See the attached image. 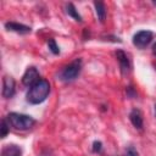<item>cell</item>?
I'll list each match as a JSON object with an SVG mask.
<instances>
[{
  "instance_id": "obj_1",
  "label": "cell",
  "mask_w": 156,
  "mask_h": 156,
  "mask_svg": "<svg viewBox=\"0 0 156 156\" xmlns=\"http://www.w3.org/2000/svg\"><path fill=\"white\" fill-rule=\"evenodd\" d=\"M50 93V84L46 79H39L35 84H33L27 93V101L29 104L37 105L43 102Z\"/></svg>"
},
{
  "instance_id": "obj_2",
  "label": "cell",
  "mask_w": 156,
  "mask_h": 156,
  "mask_svg": "<svg viewBox=\"0 0 156 156\" xmlns=\"http://www.w3.org/2000/svg\"><path fill=\"white\" fill-rule=\"evenodd\" d=\"M6 119L9 121L10 126L17 130H28L35 124V119L33 117L17 112H10Z\"/></svg>"
},
{
  "instance_id": "obj_3",
  "label": "cell",
  "mask_w": 156,
  "mask_h": 156,
  "mask_svg": "<svg viewBox=\"0 0 156 156\" xmlns=\"http://www.w3.org/2000/svg\"><path fill=\"white\" fill-rule=\"evenodd\" d=\"M80 69H82V60L76 58L74 61H72L69 65L65 66L60 71V73H58L60 79L63 82H72L79 76Z\"/></svg>"
},
{
  "instance_id": "obj_4",
  "label": "cell",
  "mask_w": 156,
  "mask_h": 156,
  "mask_svg": "<svg viewBox=\"0 0 156 156\" xmlns=\"http://www.w3.org/2000/svg\"><path fill=\"white\" fill-rule=\"evenodd\" d=\"M152 38H154V33L151 30H140L134 34L133 44L139 49H144L150 44Z\"/></svg>"
},
{
  "instance_id": "obj_5",
  "label": "cell",
  "mask_w": 156,
  "mask_h": 156,
  "mask_svg": "<svg viewBox=\"0 0 156 156\" xmlns=\"http://www.w3.org/2000/svg\"><path fill=\"white\" fill-rule=\"evenodd\" d=\"M39 80V72H38V69L35 68V67H28L27 68V71L24 72V74H23V77H22V83H23V85H26V87H32L33 84H35Z\"/></svg>"
},
{
  "instance_id": "obj_6",
  "label": "cell",
  "mask_w": 156,
  "mask_h": 156,
  "mask_svg": "<svg viewBox=\"0 0 156 156\" xmlns=\"http://www.w3.org/2000/svg\"><path fill=\"white\" fill-rule=\"evenodd\" d=\"M15 94V80L10 76H5L2 79V96L5 99L12 98Z\"/></svg>"
},
{
  "instance_id": "obj_7",
  "label": "cell",
  "mask_w": 156,
  "mask_h": 156,
  "mask_svg": "<svg viewBox=\"0 0 156 156\" xmlns=\"http://www.w3.org/2000/svg\"><path fill=\"white\" fill-rule=\"evenodd\" d=\"M5 28L7 30L16 32V33H20V34L30 33V27H28L26 24H22V23H17V22H6L5 23Z\"/></svg>"
},
{
  "instance_id": "obj_8",
  "label": "cell",
  "mask_w": 156,
  "mask_h": 156,
  "mask_svg": "<svg viewBox=\"0 0 156 156\" xmlns=\"http://www.w3.org/2000/svg\"><path fill=\"white\" fill-rule=\"evenodd\" d=\"M116 56H117V60L119 62V66H121V71L123 74L128 73L129 72V68H130V63H129V58L127 56V54L122 50H117L116 51Z\"/></svg>"
},
{
  "instance_id": "obj_9",
  "label": "cell",
  "mask_w": 156,
  "mask_h": 156,
  "mask_svg": "<svg viewBox=\"0 0 156 156\" xmlns=\"http://www.w3.org/2000/svg\"><path fill=\"white\" fill-rule=\"evenodd\" d=\"M129 119H130L132 124H133L136 129H143L144 119H143V113L140 112V110H138V108L132 110L130 113H129Z\"/></svg>"
},
{
  "instance_id": "obj_10",
  "label": "cell",
  "mask_w": 156,
  "mask_h": 156,
  "mask_svg": "<svg viewBox=\"0 0 156 156\" xmlns=\"http://www.w3.org/2000/svg\"><path fill=\"white\" fill-rule=\"evenodd\" d=\"M1 156H22V149L16 144H7L2 147Z\"/></svg>"
},
{
  "instance_id": "obj_11",
  "label": "cell",
  "mask_w": 156,
  "mask_h": 156,
  "mask_svg": "<svg viewBox=\"0 0 156 156\" xmlns=\"http://www.w3.org/2000/svg\"><path fill=\"white\" fill-rule=\"evenodd\" d=\"M94 6H95V12H96V16L99 18L100 22H104L105 18H106V7H105V4L101 2V1H95L94 2Z\"/></svg>"
},
{
  "instance_id": "obj_12",
  "label": "cell",
  "mask_w": 156,
  "mask_h": 156,
  "mask_svg": "<svg viewBox=\"0 0 156 156\" xmlns=\"http://www.w3.org/2000/svg\"><path fill=\"white\" fill-rule=\"evenodd\" d=\"M66 12L72 17V18H74L76 21H78V22H82V16L78 13V10L76 9V6L73 5V4H67L66 5Z\"/></svg>"
},
{
  "instance_id": "obj_13",
  "label": "cell",
  "mask_w": 156,
  "mask_h": 156,
  "mask_svg": "<svg viewBox=\"0 0 156 156\" xmlns=\"http://www.w3.org/2000/svg\"><path fill=\"white\" fill-rule=\"evenodd\" d=\"M10 123H9V121L6 119V118H2L1 119V126H0V135H1V138H5L6 135H7V133L10 132Z\"/></svg>"
},
{
  "instance_id": "obj_14",
  "label": "cell",
  "mask_w": 156,
  "mask_h": 156,
  "mask_svg": "<svg viewBox=\"0 0 156 156\" xmlns=\"http://www.w3.org/2000/svg\"><path fill=\"white\" fill-rule=\"evenodd\" d=\"M48 45H49V49H50V51H51L52 54L57 55V54L60 52V49H58V46H57V44H56L55 39H49Z\"/></svg>"
},
{
  "instance_id": "obj_15",
  "label": "cell",
  "mask_w": 156,
  "mask_h": 156,
  "mask_svg": "<svg viewBox=\"0 0 156 156\" xmlns=\"http://www.w3.org/2000/svg\"><path fill=\"white\" fill-rule=\"evenodd\" d=\"M124 156H139V154H138V151L135 150V147L130 145V146H128V147L126 149Z\"/></svg>"
},
{
  "instance_id": "obj_16",
  "label": "cell",
  "mask_w": 156,
  "mask_h": 156,
  "mask_svg": "<svg viewBox=\"0 0 156 156\" xmlns=\"http://www.w3.org/2000/svg\"><path fill=\"white\" fill-rule=\"evenodd\" d=\"M102 150V144L100 141H94L93 143V151L94 152H101Z\"/></svg>"
},
{
  "instance_id": "obj_17",
  "label": "cell",
  "mask_w": 156,
  "mask_h": 156,
  "mask_svg": "<svg viewBox=\"0 0 156 156\" xmlns=\"http://www.w3.org/2000/svg\"><path fill=\"white\" fill-rule=\"evenodd\" d=\"M127 93H128L129 96H134V95H135V93L133 91V88H132V87H128V88H127Z\"/></svg>"
},
{
  "instance_id": "obj_18",
  "label": "cell",
  "mask_w": 156,
  "mask_h": 156,
  "mask_svg": "<svg viewBox=\"0 0 156 156\" xmlns=\"http://www.w3.org/2000/svg\"><path fill=\"white\" fill-rule=\"evenodd\" d=\"M152 52H154V55L156 56V43H155L154 46H152Z\"/></svg>"
},
{
  "instance_id": "obj_19",
  "label": "cell",
  "mask_w": 156,
  "mask_h": 156,
  "mask_svg": "<svg viewBox=\"0 0 156 156\" xmlns=\"http://www.w3.org/2000/svg\"><path fill=\"white\" fill-rule=\"evenodd\" d=\"M154 110H155V116H156V102H155V106H154Z\"/></svg>"
},
{
  "instance_id": "obj_20",
  "label": "cell",
  "mask_w": 156,
  "mask_h": 156,
  "mask_svg": "<svg viewBox=\"0 0 156 156\" xmlns=\"http://www.w3.org/2000/svg\"><path fill=\"white\" fill-rule=\"evenodd\" d=\"M155 68H156V63H155Z\"/></svg>"
}]
</instances>
